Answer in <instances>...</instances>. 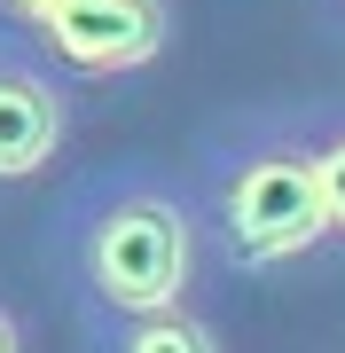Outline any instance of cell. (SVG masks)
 I'll return each mask as SVG.
<instances>
[{
  "instance_id": "5b68a950",
  "label": "cell",
  "mask_w": 345,
  "mask_h": 353,
  "mask_svg": "<svg viewBox=\"0 0 345 353\" xmlns=\"http://www.w3.org/2000/svg\"><path fill=\"white\" fill-rule=\"evenodd\" d=\"M126 353H220V338L189 306H157V314H126Z\"/></svg>"
},
{
  "instance_id": "ba28073f",
  "label": "cell",
  "mask_w": 345,
  "mask_h": 353,
  "mask_svg": "<svg viewBox=\"0 0 345 353\" xmlns=\"http://www.w3.org/2000/svg\"><path fill=\"white\" fill-rule=\"evenodd\" d=\"M0 8H8V16H24V24H32V16L48 8V0H0Z\"/></svg>"
},
{
  "instance_id": "277c9868",
  "label": "cell",
  "mask_w": 345,
  "mask_h": 353,
  "mask_svg": "<svg viewBox=\"0 0 345 353\" xmlns=\"http://www.w3.org/2000/svg\"><path fill=\"white\" fill-rule=\"evenodd\" d=\"M71 126V102L39 71H0V181H24L39 165H55Z\"/></svg>"
},
{
  "instance_id": "52a82bcc",
  "label": "cell",
  "mask_w": 345,
  "mask_h": 353,
  "mask_svg": "<svg viewBox=\"0 0 345 353\" xmlns=\"http://www.w3.org/2000/svg\"><path fill=\"white\" fill-rule=\"evenodd\" d=\"M0 353H24V330H16V314L0 306Z\"/></svg>"
},
{
  "instance_id": "7a4b0ae2",
  "label": "cell",
  "mask_w": 345,
  "mask_h": 353,
  "mask_svg": "<svg viewBox=\"0 0 345 353\" xmlns=\"http://www.w3.org/2000/svg\"><path fill=\"white\" fill-rule=\"evenodd\" d=\"M212 204H220V228H228V252L243 267L306 259L330 236L306 150H243V157H228V173L212 181Z\"/></svg>"
},
{
  "instance_id": "8992f818",
  "label": "cell",
  "mask_w": 345,
  "mask_h": 353,
  "mask_svg": "<svg viewBox=\"0 0 345 353\" xmlns=\"http://www.w3.org/2000/svg\"><path fill=\"white\" fill-rule=\"evenodd\" d=\"M314 165V189H322V220H330V236H345V126H330L306 150Z\"/></svg>"
},
{
  "instance_id": "3957f363",
  "label": "cell",
  "mask_w": 345,
  "mask_h": 353,
  "mask_svg": "<svg viewBox=\"0 0 345 353\" xmlns=\"http://www.w3.org/2000/svg\"><path fill=\"white\" fill-rule=\"evenodd\" d=\"M32 32L48 39L55 63L87 79H118L165 55V0H48Z\"/></svg>"
},
{
  "instance_id": "6da1fadb",
  "label": "cell",
  "mask_w": 345,
  "mask_h": 353,
  "mask_svg": "<svg viewBox=\"0 0 345 353\" xmlns=\"http://www.w3.org/2000/svg\"><path fill=\"white\" fill-rule=\"evenodd\" d=\"M79 267H87V290L110 314H157V306L189 299L196 228H189V212L165 189H126V196H110L87 220Z\"/></svg>"
}]
</instances>
